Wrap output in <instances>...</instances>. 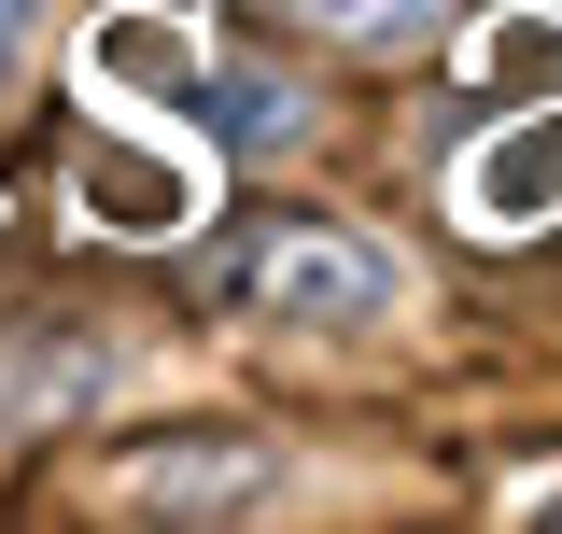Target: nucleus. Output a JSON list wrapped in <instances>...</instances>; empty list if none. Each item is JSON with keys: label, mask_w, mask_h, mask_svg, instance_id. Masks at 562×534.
<instances>
[{"label": "nucleus", "mask_w": 562, "mask_h": 534, "mask_svg": "<svg viewBox=\"0 0 562 534\" xmlns=\"http://www.w3.org/2000/svg\"><path fill=\"white\" fill-rule=\"evenodd\" d=\"M394 296H408V267L380 240H338V225H281L254 254V310H281V324H380Z\"/></svg>", "instance_id": "nucleus-1"}, {"label": "nucleus", "mask_w": 562, "mask_h": 534, "mask_svg": "<svg viewBox=\"0 0 562 534\" xmlns=\"http://www.w3.org/2000/svg\"><path fill=\"white\" fill-rule=\"evenodd\" d=\"M520 521H562V478H535V492H520Z\"/></svg>", "instance_id": "nucleus-7"}, {"label": "nucleus", "mask_w": 562, "mask_h": 534, "mask_svg": "<svg viewBox=\"0 0 562 534\" xmlns=\"http://www.w3.org/2000/svg\"><path fill=\"white\" fill-rule=\"evenodd\" d=\"M464 211H479V225H549L562 211V99L535 127H506L492 155H464Z\"/></svg>", "instance_id": "nucleus-2"}, {"label": "nucleus", "mask_w": 562, "mask_h": 534, "mask_svg": "<svg viewBox=\"0 0 562 534\" xmlns=\"http://www.w3.org/2000/svg\"><path fill=\"white\" fill-rule=\"evenodd\" d=\"M295 29H324V43H366V57H394V43H422L436 29V0H281Z\"/></svg>", "instance_id": "nucleus-5"}, {"label": "nucleus", "mask_w": 562, "mask_h": 534, "mask_svg": "<svg viewBox=\"0 0 562 534\" xmlns=\"http://www.w3.org/2000/svg\"><path fill=\"white\" fill-rule=\"evenodd\" d=\"M70 198L99 211V225H113V240H169V225H183V211H198V183H183V169H169V155H127V141H99V155H85V169H70Z\"/></svg>", "instance_id": "nucleus-3"}, {"label": "nucleus", "mask_w": 562, "mask_h": 534, "mask_svg": "<svg viewBox=\"0 0 562 534\" xmlns=\"http://www.w3.org/2000/svg\"><path fill=\"white\" fill-rule=\"evenodd\" d=\"M183 113H198L211 141H239V155H281V141L310 127V99H295L281 70H225V57H198V85H183Z\"/></svg>", "instance_id": "nucleus-4"}, {"label": "nucleus", "mask_w": 562, "mask_h": 534, "mask_svg": "<svg viewBox=\"0 0 562 534\" xmlns=\"http://www.w3.org/2000/svg\"><path fill=\"white\" fill-rule=\"evenodd\" d=\"M29 14H43V0H0V85H14V57H29Z\"/></svg>", "instance_id": "nucleus-6"}]
</instances>
